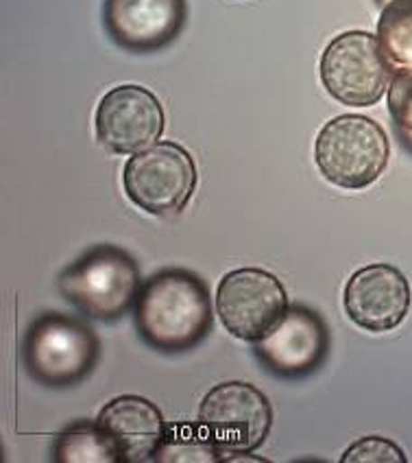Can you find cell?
I'll use <instances>...</instances> for the list:
<instances>
[{
    "label": "cell",
    "mask_w": 412,
    "mask_h": 463,
    "mask_svg": "<svg viewBox=\"0 0 412 463\" xmlns=\"http://www.w3.org/2000/svg\"><path fill=\"white\" fill-rule=\"evenodd\" d=\"M214 310L208 287L197 273L164 269L142 284L136 302V328L160 352H186L205 339Z\"/></svg>",
    "instance_id": "obj_1"
},
{
    "label": "cell",
    "mask_w": 412,
    "mask_h": 463,
    "mask_svg": "<svg viewBox=\"0 0 412 463\" xmlns=\"http://www.w3.org/2000/svg\"><path fill=\"white\" fill-rule=\"evenodd\" d=\"M140 288L136 260L112 245L94 247L60 276L61 296L98 322H114L136 308Z\"/></svg>",
    "instance_id": "obj_2"
},
{
    "label": "cell",
    "mask_w": 412,
    "mask_h": 463,
    "mask_svg": "<svg viewBox=\"0 0 412 463\" xmlns=\"http://www.w3.org/2000/svg\"><path fill=\"white\" fill-rule=\"evenodd\" d=\"M387 131L367 116L342 114L325 123L314 145L321 175L334 186L360 191L379 180L389 166Z\"/></svg>",
    "instance_id": "obj_3"
},
{
    "label": "cell",
    "mask_w": 412,
    "mask_h": 463,
    "mask_svg": "<svg viewBox=\"0 0 412 463\" xmlns=\"http://www.w3.org/2000/svg\"><path fill=\"white\" fill-rule=\"evenodd\" d=\"M98 339L86 324L61 313H44L26 330L24 365L46 387H70L89 376L98 361Z\"/></svg>",
    "instance_id": "obj_4"
},
{
    "label": "cell",
    "mask_w": 412,
    "mask_h": 463,
    "mask_svg": "<svg viewBox=\"0 0 412 463\" xmlns=\"http://www.w3.org/2000/svg\"><path fill=\"white\" fill-rule=\"evenodd\" d=\"M393 75L378 35L369 31L336 35L321 57V81L327 94L351 108L378 103L389 90Z\"/></svg>",
    "instance_id": "obj_5"
},
{
    "label": "cell",
    "mask_w": 412,
    "mask_h": 463,
    "mask_svg": "<svg viewBox=\"0 0 412 463\" xmlns=\"http://www.w3.org/2000/svg\"><path fill=\"white\" fill-rule=\"evenodd\" d=\"M199 424L220 455H247L260 449L273 426L268 398L251 383L227 381L205 393Z\"/></svg>",
    "instance_id": "obj_6"
},
{
    "label": "cell",
    "mask_w": 412,
    "mask_h": 463,
    "mask_svg": "<svg viewBox=\"0 0 412 463\" xmlns=\"http://www.w3.org/2000/svg\"><path fill=\"white\" fill-rule=\"evenodd\" d=\"M126 197L155 217L182 213L197 188L192 156L177 142H155L125 165Z\"/></svg>",
    "instance_id": "obj_7"
},
{
    "label": "cell",
    "mask_w": 412,
    "mask_h": 463,
    "mask_svg": "<svg viewBox=\"0 0 412 463\" xmlns=\"http://www.w3.org/2000/svg\"><path fill=\"white\" fill-rule=\"evenodd\" d=\"M288 310V296L275 273L258 267L229 271L216 288V313L227 333L242 341L262 339Z\"/></svg>",
    "instance_id": "obj_8"
},
{
    "label": "cell",
    "mask_w": 412,
    "mask_h": 463,
    "mask_svg": "<svg viewBox=\"0 0 412 463\" xmlns=\"http://www.w3.org/2000/svg\"><path fill=\"white\" fill-rule=\"evenodd\" d=\"M160 99L136 83L112 88L97 109V136L112 154L134 156L149 149L164 134Z\"/></svg>",
    "instance_id": "obj_9"
},
{
    "label": "cell",
    "mask_w": 412,
    "mask_h": 463,
    "mask_svg": "<svg viewBox=\"0 0 412 463\" xmlns=\"http://www.w3.org/2000/svg\"><path fill=\"white\" fill-rule=\"evenodd\" d=\"M330 333L319 313L305 307H288L273 330L256 341V354L273 373L301 378L325 361Z\"/></svg>",
    "instance_id": "obj_10"
},
{
    "label": "cell",
    "mask_w": 412,
    "mask_h": 463,
    "mask_svg": "<svg viewBox=\"0 0 412 463\" xmlns=\"http://www.w3.org/2000/svg\"><path fill=\"white\" fill-rule=\"evenodd\" d=\"M408 278L387 262L358 269L345 284L342 304L347 317L369 333H389L404 322L410 310Z\"/></svg>",
    "instance_id": "obj_11"
},
{
    "label": "cell",
    "mask_w": 412,
    "mask_h": 463,
    "mask_svg": "<svg viewBox=\"0 0 412 463\" xmlns=\"http://www.w3.org/2000/svg\"><path fill=\"white\" fill-rule=\"evenodd\" d=\"M186 14V0H105L103 23L118 46L153 52L182 33Z\"/></svg>",
    "instance_id": "obj_12"
},
{
    "label": "cell",
    "mask_w": 412,
    "mask_h": 463,
    "mask_svg": "<svg viewBox=\"0 0 412 463\" xmlns=\"http://www.w3.org/2000/svg\"><path fill=\"white\" fill-rule=\"evenodd\" d=\"M97 424L114 444L120 463L155 459L168 426L160 409L142 396L114 398L100 409Z\"/></svg>",
    "instance_id": "obj_13"
},
{
    "label": "cell",
    "mask_w": 412,
    "mask_h": 463,
    "mask_svg": "<svg viewBox=\"0 0 412 463\" xmlns=\"http://www.w3.org/2000/svg\"><path fill=\"white\" fill-rule=\"evenodd\" d=\"M52 459L61 463H118V452L103 429L94 422H81L57 435Z\"/></svg>",
    "instance_id": "obj_14"
},
{
    "label": "cell",
    "mask_w": 412,
    "mask_h": 463,
    "mask_svg": "<svg viewBox=\"0 0 412 463\" xmlns=\"http://www.w3.org/2000/svg\"><path fill=\"white\" fill-rule=\"evenodd\" d=\"M378 40L393 72L412 71V0H393L382 7Z\"/></svg>",
    "instance_id": "obj_15"
},
{
    "label": "cell",
    "mask_w": 412,
    "mask_h": 463,
    "mask_svg": "<svg viewBox=\"0 0 412 463\" xmlns=\"http://www.w3.org/2000/svg\"><path fill=\"white\" fill-rule=\"evenodd\" d=\"M157 463L164 461H223V455L205 435L201 424H168L166 438L157 450Z\"/></svg>",
    "instance_id": "obj_16"
},
{
    "label": "cell",
    "mask_w": 412,
    "mask_h": 463,
    "mask_svg": "<svg viewBox=\"0 0 412 463\" xmlns=\"http://www.w3.org/2000/svg\"><path fill=\"white\" fill-rule=\"evenodd\" d=\"M342 463H406L404 450L398 444L379 435H369L351 444L341 457Z\"/></svg>",
    "instance_id": "obj_17"
},
{
    "label": "cell",
    "mask_w": 412,
    "mask_h": 463,
    "mask_svg": "<svg viewBox=\"0 0 412 463\" xmlns=\"http://www.w3.org/2000/svg\"><path fill=\"white\" fill-rule=\"evenodd\" d=\"M389 112L399 136L412 134V71H399L390 79Z\"/></svg>",
    "instance_id": "obj_18"
},
{
    "label": "cell",
    "mask_w": 412,
    "mask_h": 463,
    "mask_svg": "<svg viewBox=\"0 0 412 463\" xmlns=\"http://www.w3.org/2000/svg\"><path fill=\"white\" fill-rule=\"evenodd\" d=\"M375 3H378V5H379V7H387V5H390V3H393V0H375Z\"/></svg>",
    "instance_id": "obj_19"
}]
</instances>
